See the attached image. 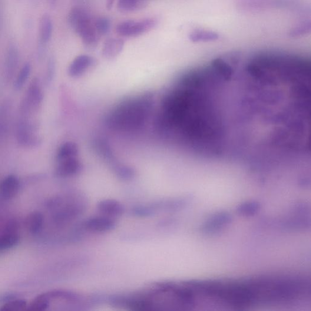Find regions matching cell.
Masks as SVG:
<instances>
[{
  "label": "cell",
  "instance_id": "1",
  "mask_svg": "<svg viewBox=\"0 0 311 311\" xmlns=\"http://www.w3.org/2000/svg\"><path fill=\"white\" fill-rule=\"evenodd\" d=\"M154 107V97L150 92L125 98L109 112L106 125L118 133H138L146 127Z\"/></svg>",
  "mask_w": 311,
  "mask_h": 311
},
{
  "label": "cell",
  "instance_id": "2",
  "mask_svg": "<svg viewBox=\"0 0 311 311\" xmlns=\"http://www.w3.org/2000/svg\"><path fill=\"white\" fill-rule=\"evenodd\" d=\"M68 23L81 38L85 48L93 49L97 47L100 35L95 29L94 19L85 10L81 8L72 9L69 13Z\"/></svg>",
  "mask_w": 311,
  "mask_h": 311
},
{
  "label": "cell",
  "instance_id": "3",
  "mask_svg": "<svg viewBox=\"0 0 311 311\" xmlns=\"http://www.w3.org/2000/svg\"><path fill=\"white\" fill-rule=\"evenodd\" d=\"M157 25V19L154 18H147L140 21H126L119 23L116 32L122 37H137L151 31Z\"/></svg>",
  "mask_w": 311,
  "mask_h": 311
},
{
  "label": "cell",
  "instance_id": "4",
  "mask_svg": "<svg viewBox=\"0 0 311 311\" xmlns=\"http://www.w3.org/2000/svg\"><path fill=\"white\" fill-rule=\"evenodd\" d=\"M82 226L85 230L92 233L104 234L114 230L116 227V222L114 218L101 215L85 220Z\"/></svg>",
  "mask_w": 311,
  "mask_h": 311
},
{
  "label": "cell",
  "instance_id": "5",
  "mask_svg": "<svg viewBox=\"0 0 311 311\" xmlns=\"http://www.w3.org/2000/svg\"><path fill=\"white\" fill-rule=\"evenodd\" d=\"M232 221V217L226 211L215 213L203 224L201 231L205 234L213 235L220 232Z\"/></svg>",
  "mask_w": 311,
  "mask_h": 311
},
{
  "label": "cell",
  "instance_id": "6",
  "mask_svg": "<svg viewBox=\"0 0 311 311\" xmlns=\"http://www.w3.org/2000/svg\"><path fill=\"white\" fill-rule=\"evenodd\" d=\"M95 60L92 56L82 54L78 55L69 65L68 74L72 78H79L86 73L89 69L94 67Z\"/></svg>",
  "mask_w": 311,
  "mask_h": 311
},
{
  "label": "cell",
  "instance_id": "7",
  "mask_svg": "<svg viewBox=\"0 0 311 311\" xmlns=\"http://www.w3.org/2000/svg\"><path fill=\"white\" fill-rule=\"evenodd\" d=\"M84 169L81 161L77 158L68 159L58 162L55 173L59 178H70L77 176Z\"/></svg>",
  "mask_w": 311,
  "mask_h": 311
},
{
  "label": "cell",
  "instance_id": "8",
  "mask_svg": "<svg viewBox=\"0 0 311 311\" xmlns=\"http://www.w3.org/2000/svg\"><path fill=\"white\" fill-rule=\"evenodd\" d=\"M97 208L101 215L114 219L115 218L122 216L124 212L123 205L115 200L106 199L99 201Z\"/></svg>",
  "mask_w": 311,
  "mask_h": 311
},
{
  "label": "cell",
  "instance_id": "9",
  "mask_svg": "<svg viewBox=\"0 0 311 311\" xmlns=\"http://www.w3.org/2000/svg\"><path fill=\"white\" fill-rule=\"evenodd\" d=\"M92 146L99 157L104 159L111 167L118 163L119 161L115 158L110 145L107 140L101 138L95 139L92 142Z\"/></svg>",
  "mask_w": 311,
  "mask_h": 311
},
{
  "label": "cell",
  "instance_id": "10",
  "mask_svg": "<svg viewBox=\"0 0 311 311\" xmlns=\"http://www.w3.org/2000/svg\"><path fill=\"white\" fill-rule=\"evenodd\" d=\"M20 181L15 175L11 174L3 179L0 183V195L5 200H11L17 195Z\"/></svg>",
  "mask_w": 311,
  "mask_h": 311
},
{
  "label": "cell",
  "instance_id": "11",
  "mask_svg": "<svg viewBox=\"0 0 311 311\" xmlns=\"http://www.w3.org/2000/svg\"><path fill=\"white\" fill-rule=\"evenodd\" d=\"M125 42L122 38H110L106 40L102 46V54L106 59L116 58L123 50Z\"/></svg>",
  "mask_w": 311,
  "mask_h": 311
},
{
  "label": "cell",
  "instance_id": "12",
  "mask_svg": "<svg viewBox=\"0 0 311 311\" xmlns=\"http://www.w3.org/2000/svg\"><path fill=\"white\" fill-rule=\"evenodd\" d=\"M44 218L41 212L38 211H32L26 218L25 225L29 232L35 235L41 231L44 225Z\"/></svg>",
  "mask_w": 311,
  "mask_h": 311
},
{
  "label": "cell",
  "instance_id": "13",
  "mask_svg": "<svg viewBox=\"0 0 311 311\" xmlns=\"http://www.w3.org/2000/svg\"><path fill=\"white\" fill-rule=\"evenodd\" d=\"M79 153V149L77 144L71 141L66 142L59 148L56 158L59 162L77 158Z\"/></svg>",
  "mask_w": 311,
  "mask_h": 311
},
{
  "label": "cell",
  "instance_id": "14",
  "mask_svg": "<svg viewBox=\"0 0 311 311\" xmlns=\"http://www.w3.org/2000/svg\"><path fill=\"white\" fill-rule=\"evenodd\" d=\"M111 169L113 171L115 176L121 180L131 181L137 176V171L133 167L119 163V162L111 167Z\"/></svg>",
  "mask_w": 311,
  "mask_h": 311
},
{
  "label": "cell",
  "instance_id": "15",
  "mask_svg": "<svg viewBox=\"0 0 311 311\" xmlns=\"http://www.w3.org/2000/svg\"><path fill=\"white\" fill-rule=\"evenodd\" d=\"M53 31V24L52 20L48 15L42 16L40 23V39L43 44H46L52 37Z\"/></svg>",
  "mask_w": 311,
  "mask_h": 311
},
{
  "label": "cell",
  "instance_id": "16",
  "mask_svg": "<svg viewBox=\"0 0 311 311\" xmlns=\"http://www.w3.org/2000/svg\"><path fill=\"white\" fill-rule=\"evenodd\" d=\"M40 296L49 301V302L52 300L56 299L70 301L78 300L77 294L65 290H53L49 291V292L47 293H43Z\"/></svg>",
  "mask_w": 311,
  "mask_h": 311
},
{
  "label": "cell",
  "instance_id": "17",
  "mask_svg": "<svg viewBox=\"0 0 311 311\" xmlns=\"http://www.w3.org/2000/svg\"><path fill=\"white\" fill-rule=\"evenodd\" d=\"M145 0H119L118 9L123 13L137 11L145 7Z\"/></svg>",
  "mask_w": 311,
  "mask_h": 311
},
{
  "label": "cell",
  "instance_id": "18",
  "mask_svg": "<svg viewBox=\"0 0 311 311\" xmlns=\"http://www.w3.org/2000/svg\"><path fill=\"white\" fill-rule=\"evenodd\" d=\"M261 204L257 201H247L237 207L238 214L244 217H252L260 210Z\"/></svg>",
  "mask_w": 311,
  "mask_h": 311
},
{
  "label": "cell",
  "instance_id": "19",
  "mask_svg": "<svg viewBox=\"0 0 311 311\" xmlns=\"http://www.w3.org/2000/svg\"><path fill=\"white\" fill-rule=\"evenodd\" d=\"M20 237L16 233H6L0 236V251L8 250L19 242Z\"/></svg>",
  "mask_w": 311,
  "mask_h": 311
},
{
  "label": "cell",
  "instance_id": "20",
  "mask_svg": "<svg viewBox=\"0 0 311 311\" xmlns=\"http://www.w3.org/2000/svg\"><path fill=\"white\" fill-rule=\"evenodd\" d=\"M27 306L26 300L15 299L3 304L0 307V311H22L26 310Z\"/></svg>",
  "mask_w": 311,
  "mask_h": 311
},
{
  "label": "cell",
  "instance_id": "21",
  "mask_svg": "<svg viewBox=\"0 0 311 311\" xmlns=\"http://www.w3.org/2000/svg\"><path fill=\"white\" fill-rule=\"evenodd\" d=\"M94 25L99 35H106L108 34L111 29V22L107 17L101 16L94 19Z\"/></svg>",
  "mask_w": 311,
  "mask_h": 311
},
{
  "label": "cell",
  "instance_id": "22",
  "mask_svg": "<svg viewBox=\"0 0 311 311\" xmlns=\"http://www.w3.org/2000/svg\"><path fill=\"white\" fill-rule=\"evenodd\" d=\"M50 302L41 296L36 297L32 302L27 306L26 310L30 311H44L47 310Z\"/></svg>",
  "mask_w": 311,
  "mask_h": 311
},
{
  "label": "cell",
  "instance_id": "23",
  "mask_svg": "<svg viewBox=\"0 0 311 311\" xmlns=\"http://www.w3.org/2000/svg\"><path fill=\"white\" fill-rule=\"evenodd\" d=\"M31 71V65L28 63L23 66L21 71L19 72L15 82V87L16 89H21L23 88L26 82L28 80Z\"/></svg>",
  "mask_w": 311,
  "mask_h": 311
},
{
  "label": "cell",
  "instance_id": "24",
  "mask_svg": "<svg viewBox=\"0 0 311 311\" xmlns=\"http://www.w3.org/2000/svg\"><path fill=\"white\" fill-rule=\"evenodd\" d=\"M17 294L15 293L6 294L5 295L0 297V302L7 303L9 301L17 299Z\"/></svg>",
  "mask_w": 311,
  "mask_h": 311
},
{
  "label": "cell",
  "instance_id": "25",
  "mask_svg": "<svg viewBox=\"0 0 311 311\" xmlns=\"http://www.w3.org/2000/svg\"><path fill=\"white\" fill-rule=\"evenodd\" d=\"M18 229L17 224L14 221H11L6 227L7 233H16V230Z\"/></svg>",
  "mask_w": 311,
  "mask_h": 311
},
{
  "label": "cell",
  "instance_id": "26",
  "mask_svg": "<svg viewBox=\"0 0 311 311\" xmlns=\"http://www.w3.org/2000/svg\"><path fill=\"white\" fill-rule=\"evenodd\" d=\"M114 0H107V8L108 9H111L113 5Z\"/></svg>",
  "mask_w": 311,
  "mask_h": 311
}]
</instances>
